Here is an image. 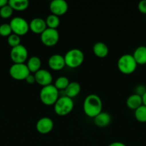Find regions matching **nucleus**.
Returning <instances> with one entry per match:
<instances>
[{
    "instance_id": "a878e982",
    "label": "nucleus",
    "mask_w": 146,
    "mask_h": 146,
    "mask_svg": "<svg viewBox=\"0 0 146 146\" xmlns=\"http://www.w3.org/2000/svg\"><path fill=\"white\" fill-rule=\"evenodd\" d=\"M13 11H14V10L12 9V8L9 4H7L6 6L0 9V17L2 19H7L10 18L12 16Z\"/></svg>"
},
{
    "instance_id": "aec40b11",
    "label": "nucleus",
    "mask_w": 146,
    "mask_h": 146,
    "mask_svg": "<svg viewBox=\"0 0 146 146\" xmlns=\"http://www.w3.org/2000/svg\"><path fill=\"white\" fill-rule=\"evenodd\" d=\"M26 64H27V68H28L29 71H30L31 74V73L35 74L39 70L41 69V59L38 56H33L27 59Z\"/></svg>"
},
{
    "instance_id": "f3484780",
    "label": "nucleus",
    "mask_w": 146,
    "mask_h": 146,
    "mask_svg": "<svg viewBox=\"0 0 146 146\" xmlns=\"http://www.w3.org/2000/svg\"><path fill=\"white\" fill-rule=\"evenodd\" d=\"M126 105L129 109L135 111L137 108H138L139 107L143 105L142 96L136 94H132L127 98Z\"/></svg>"
},
{
    "instance_id": "20e7f679",
    "label": "nucleus",
    "mask_w": 146,
    "mask_h": 146,
    "mask_svg": "<svg viewBox=\"0 0 146 146\" xmlns=\"http://www.w3.org/2000/svg\"><path fill=\"white\" fill-rule=\"evenodd\" d=\"M74 108V101L72 98L63 96L59 97L54 105L55 113L59 116H65L70 114Z\"/></svg>"
},
{
    "instance_id": "6e6552de",
    "label": "nucleus",
    "mask_w": 146,
    "mask_h": 146,
    "mask_svg": "<svg viewBox=\"0 0 146 146\" xmlns=\"http://www.w3.org/2000/svg\"><path fill=\"white\" fill-rule=\"evenodd\" d=\"M60 34L57 29L47 28L41 34L40 40L44 46L47 47L54 46L58 43Z\"/></svg>"
},
{
    "instance_id": "2eb2a0df",
    "label": "nucleus",
    "mask_w": 146,
    "mask_h": 146,
    "mask_svg": "<svg viewBox=\"0 0 146 146\" xmlns=\"http://www.w3.org/2000/svg\"><path fill=\"white\" fill-rule=\"evenodd\" d=\"M94 123L99 128H105L110 125L111 122V115L107 112L102 111L94 118Z\"/></svg>"
},
{
    "instance_id": "2f4dec72",
    "label": "nucleus",
    "mask_w": 146,
    "mask_h": 146,
    "mask_svg": "<svg viewBox=\"0 0 146 146\" xmlns=\"http://www.w3.org/2000/svg\"><path fill=\"white\" fill-rule=\"evenodd\" d=\"M142 99H143V104L146 106V91L143 96H142Z\"/></svg>"
},
{
    "instance_id": "b1692460",
    "label": "nucleus",
    "mask_w": 146,
    "mask_h": 146,
    "mask_svg": "<svg viewBox=\"0 0 146 146\" xmlns=\"http://www.w3.org/2000/svg\"><path fill=\"white\" fill-rule=\"evenodd\" d=\"M135 118L138 122L146 123V106L143 105L135 111Z\"/></svg>"
},
{
    "instance_id": "cd10ccee",
    "label": "nucleus",
    "mask_w": 146,
    "mask_h": 146,
    "mask_svg": "<svg viewBox=\"0 0 146 146\" xmlns=\"http://www.w3.org/2000/svg\"><path fill=\"white\" fill-rule=\"evenodd\" d=\"M139 11L143 14H146V0H142L137 5Z\"/></svg>"
},
{
    "instance_id": "39448f33",
    "label": "nucleus",
    "mask_w": 146,
    "mask_h": 146,
    "mask_svg": "<svg viewBox=\"0 0 146 146\" xmlns=\"http://www.w3.org/2000/svg\"><path fill=\"white\" fill-rule=\"evenodd\" d=\"M137 63L132 54H123L117 61V68L123 74H131L137 68Z\"/></svg>"
},
{
    "instance_id": "4468645a",
    "label": "nucleus",
    "mask_w": 146,
    "mask_h": 146,
    "mask_svg": "<svg viewBox=\"0 0 146 146\" xmlns=\"http://www.w3.org/2000/svg\"><path fill=\"white\" fill-rule=\"evenodd\" d=\"M29 27L31 32L40 35L47 28L45 20L40 17H36L31 19L29 23Z\"/></svg>"
},
{
    "instance_id": "1a4fd4ad",
    "label": "nucleus",
    "mask_w": 146,
    "mask_h": 146,
    "mask_svg": "<svg viewBox=\"0 0 146 146\" xmlns=\"http://www.w3.org/2000/svg\"><path fill=\"white\" fill-rule=\"evenodd\" d=\"M10 58L14 64H25L28 59V50L22 44L11 48Z\"/></svg>"
},
{
    "instance_id": "f257e3e1",
    "label": "nucleus",
    "mask_w": 146,
    "mask_h": 146,
    "mask_svg": "<svg viewBox=\"0 0 146 146\" xmlns=\"http://www.w3.org/2000/svg\"><path fill=\"white\" fill-rule=\"evenodd\" d=\"M102 110V101L99 96L90 94L87 96L83 102V111L87 116L94 118Z\"/></svg>"
},
{
    "instance_id": "5701e85b",
    "label": "nucleus",
    "mask_w": 146,
    "mask_h": 146,
    "mask_svg": "<svg viewBox=\"0 0 146 146\" xmlns=\"http://www.w3.org/2000/svg\"><path fill=\"white\" fill-rule=\"evenodd\" d=\"M70 81L67 77L62 76L58 77L56 79L55 82H54V86L56 87L57 90H65L68 85L70 84Z\"/></svg>"
},
{
    "instance_id": "6ab92c4d",
    "label": "nucleus",
    "mask_w": 146,
    "mask_h": 146,
    "mask_svg": "<svg viewBox=\"0 0 146 146\" xmlns=\"http://www.w3.org/2000/svg\"><path fill=\"white\" fill-rule=\"evenodd\" d=\"M80 91H81V86L77 81L70 82L68 86L67 87V88L64 90L66 96L69 97V98H72V99H73L74 97L78 96Z\"/></svg>"
},
{
    "instance_id": "412c9836",
    "label": "nucleus",
    "mask_w": 146,
    "mask_h": 146,
    "mask_svg": "<svg viewBox=\"0 0 146 146\" xmlns=\"http://www.w3.org/2000/svg\"><path fill=\"white\" fill-rule=\"evenodd\" d=\"M8 4L13 10L21 11L28 8L29 2L28 0H9L8 1Z\"/></svg>"
},
{
    "instance_id": "c85d7f7f",
    "label": "nucleus",
    "mask_w": 146,
    "mask_h": 146,
    "mask_svg": "<svg viewBox=\"0 0 146 146\" xmlns=\"http://www.w3.org/2000/svg\"><path fill=\"white\" fill-rule=\"evenodd\" d=\"M25 81H26V82L29 84H34V83H36L35 78H34V74H30L27 77V78L25 79Z\"/></svg>"
},
{
    "instance_id": "423d86ee",
    "label": "nucleus",
    "mask_w": 146,
    "mask_h": 146,
    "mask_svg": "<svg viewBox=\"0 0 146 146\" xmlns=\"http://www.w3.org/2000/svg\"><path fill=\"white\" fill-rule=\"evenodd\" d=\"M9 25L11 27L12 34L19 36H24L29 31V23L24 18L16 17L11 19Z\"/></svg>"
},
{
    "instance_id": "bb28decb",
    "label": "nucleus",
    "mask_w": 146,
    "mask_h": 146,
    "mask_svg": "<svg viewBox=\"0 0 146 146\" xmlns=\"http://www.w3.org/2000/svg\"><path fill=\"white\" fill-rule=\"evenodd\" d=\"M11 34H12V31H11L9 24H3L0 25V36L8 37Z\"/></svg>"
},
{
    "instance_id": "7c9ffc66",
    "label": "nucleus",
    "mask_w": 146,
    "mask_h": 146,
    "mask_svg": "<svg viewBox=\"0 0 146 146\" xmlns=\"http://www.w3.org/2000/svg\"><path fill=\"white\" fill-rule=\"evenodd\" d=\"M7 4H8V1L7 0H0V9L6 6Z\"/></svg>"
},
{
    "instance_id": "ddd939ff",
    "label": "nucleus",
    "mask_w": 146,
    "mask_h": 146,
    "mask_svg": "<svg viewBox=\"0 0 146 146\" xmlns=\"http://www.w3.org/2000/svg\"><path fill=\"white\" fill-rule=\"evenodd\" d=\"M47 64H48V66L50 67V69L56 71H60L65 66L64 56H62L58 54H53L51 56H50Z\"/></svg>"
},
{
    "instance_id": "f03ea898",
    "label": "nucleus",
    "mask_w": 146,
    "mask_h": 146,
    "mask_svg": "<svg viewBox=\"0 0 146 146\" xmlns=\"http://www.w3.org/2000/svg\"><path fill=\"white\" fill-rule=\"evenodd\" d=\"M65 66L70 68H76L83 64L84 54L79 48H72L64 56Z\"/></svg>"
},
{
    "instance_id": "393cba45",
    "label": "nucleus",
    "mask_w": 146,
    "mask_h": 146,
    "mask_svg": "<svg viewBox=\"0 0 146 146\" xmlns=\"http://www.w3.org/2000/svg\"><path fill=\"white\" fill-rule=\"evenodd\" d=\"M7 43L11 48H14V47L21 44V38H20L19 36L11 34V35L7 37Z\"/></svg>"
},
{
    "instance_id": "a211bd4d",
    "label": "nucleus",
    "mask_w": 146,
    "mask_h": 146,
    "mask_svg": "<svg viewBox=\"0 0 146 146\" xmlns=\"http://www.w3.org/2000/svg\"><path fill=\"white\" fill-rule=\"evenodd\" d=\"M134 59L135 60L137 65H145L146 64V46H140L134 51L133 54Z\"/></svg>"
},
{
    "instance_id": "0eeeda50",
    "label": "nucleus",
    "mask_w": 146,
    "mask_h": 146,
    "mask_svg": "<svg viewBox=\"0 0 146 146\" xmlns=\"http://www.w3.org/2000/svg\"><path fill=\"white\" fill-rule=\"evenodd\" d=\"M9 75L13 79L17 81H23L27 78V77L31 73L29 71L25 64H13L10 66Z\"/></svg>"
},
{
    "instance_id": "f8f14e48",
    "label": "nucleus",
    "mask_w": 146,
    "mask_h": 146,
    "mask_svg": "<svg viewBox=\"0 0 146 146\" xmlns=\"http://www.w3.org/2000/svg\"><path fill=\"white\" fill-rule=\"evenodd\" d=\"M35 81L37 84L41 86H47L52 84L53 81V77L51 73L46 69L41 68L37 72L34 74Z\"/></svg>"
},
{
    "instance_id": "9d476101",
    "label": "nucleus",
    "mask_w": 146,
    "mask_h": 146,
    "mask_svg": "<svg viewBox=\"0 0 146 146\" xmlns=\"http://www.w3.org/2000/svg\"><path fill=\"white\" fill-rule=\"evenodd\" d=\"M69 6L65 0H53L50 4L51 14L60 17L65 14L68 11Z\"/></svg>"
},
{
    "instance_id": "7ed1b4c3",
    "label": "nucleus",
    "mask_w": 146,
    "mask_h": 146,
    "mask_svg": "<svg viewBox=\"0 0 146 146\" xmlns=\"http://www.w3.org/2000/svg\"><path fill=\"white\" fill-rule=\"evenodd\" d=\"M59 91L52 84L44 86L40 92L41 102L45 106H54L59 98Z\"/></svg>"
},
{
    "instance_id": "4be33fe9",
    "label": "nucleus",
    "mask_w": 146,
    "mask_h": 146,
    "mask_svg": "<svg viewBox=\"0 0 146 146\" xmlns=\"http://www.w3.org/2000/svg\"><path fill=\"white\" fill-rule=\"evenodd\" d=\"M45 22L47 28L57 29V28L60 24V19L57 16L51 14L47 16L45 19Z\"/></svg>"
},
{
    "instance_id": "c756f323",
    "label": "nucleus",
    "mask_w": 146,
    "mask_h": 146,
    "mask_svg": "<svg viewBox=\"0 0 146 146\" xmlns=\"http://www.w3.org/2000/svg\"><path fill=\"white\" fill-rule=\"evenodd\" d=\"M108 146H126L125 143L122 142H119V141H115V142H113L110 144Z\"/></svg>"
},
{
    "instance_id": "dca6fc26",
    "label": "nucleus",
    "mask_w": 146,
    "mask_h": 146,
    "mask_svg": "<svg viewBox=\"0 0 146 146\" xmlns=\"http://www.w3.org/2000/svg\"><path fill=\"white\" fill-rule=\"evenodd\" d=\"M92 51L94 56L100 58H103L108 55L109 48L107 44L102 41H98L93 45Z\"/></svg>"
},
{
    "instance_id": "9b49d317",
    "label": "nucleus",
    "mask_w": 146,
    "mask_h": 146,
    "mask_svg": "<svg viewBox=\"0 0 146 146\" xmlns=\"http://www.w3.org/2000/svg\"><path fill=\"white\" fill-rule=\"evenodd\" d=\"M54 128V122L49 117H42L37 121L36 130L40 134H48Z\"/></svg>"
}]
</instances>
